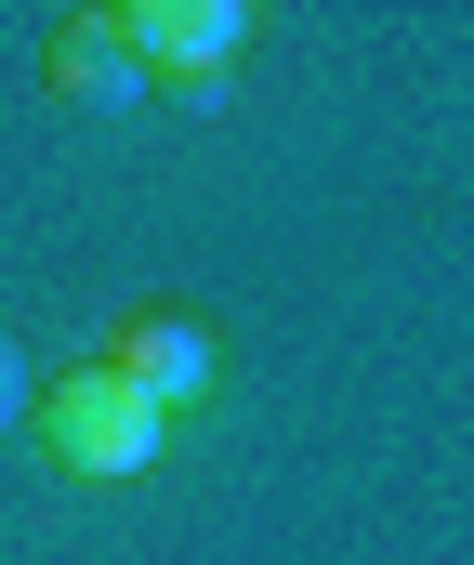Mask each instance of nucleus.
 I'll return each instance as SVG.
<instances>
[{"mask_svg": "<svg viewBox=\"0 0 474 565\" xmlns=\"http://www.w3.org/2000/svg\"><path fill=\"white\" fill-rule=\"evenodd\" d=\"M27 434H40V460H53V473H80V487H133V473L158 460V434H171V408H158L146 382H119V369L93 355V369L40 382Z\"/></svg>", "mask_w": 474, "mask_h": 565, "instance_id": "nucleus-1", "label": "nucleus"}, {"mask_svg": "<svg viewBox=\"0 0 474 565\" xmlns=\"http://www.w3.org/2000/svg\"><path fill=\"white\" fill-rule=\"evenodd\" d=\"M119 40H133V66L158 79H198V66H238L251 53V0H119Z\"/></svg>", "mask_w": 474, "mask_h": 565, "instance_id": "nucleus-2", "label": "nucleus"}, {"mask_svg": "<svg viewBox=\"0 0 474 565\" xmlns=\"http://www.w3.org/2000/svg\"><path fill=\"white\" fill-rule=\"evenodd\" d=\"M40 79H53V106H80V119H133V106H146V66H133L119 13H66V26L40 40Z\"/></svg>", "mask_w": 474, "mask_h": 565, "instance_id": "nucleus-3", "label": "nucleus"}, {"mask_svg": "<svg viewBox=\"0 0 474 565\" xmlns=\"http://www.w3.org/2000/svg\"><path fill=\"white\" fill-rule=\"evenodd\" d=\"M106 369H119V382H146L171 422H185V408H211V329H198V316H133V329L106 342Z\"/></svg>", "mask_w": 474, "mask_h": 565, "instance_id": "nucleus-4", "label": "nucleus"}, {"mask_svg": "<svg viewBox=\"0 0 474 565\" xmlns=\"http://www.w3.org/2000/svg\"><path fill=\"white\" fill-rule=\"evenodd\" d=\"M27 408H40V382H27V342L0 329V434H27Z\"/></svg>", "mask_w": 474, "mask_h": 565, "instance_id": "nucleus-5", "label": "nucleus"}, {"mask_svg": "<svg viewBox=\"0 0 474 565\" xmlns=\"http://www.w3.org/2000/svg\"><path fill=\"white\" fill-rule=\"evenodd\" d=\"M224 79H238V66H198V79H158V106H185V119H211V106H224Z\"/></svg>", "mask_w": 474, "mask_h": 565, "instance_id": "nucleus-6", "label": "nucleus"}]
</instances>
